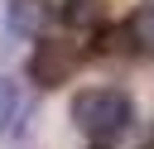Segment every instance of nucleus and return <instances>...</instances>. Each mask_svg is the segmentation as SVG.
Instances as JSON below:
<instances>
[{
  "label": "nucleus",
  "mask_w": 154,
  "mask_h": 149,
  "mask_svg": "<svg viewBox=\"0 0 154 149\" xmlns=\"http://www.w3.org/2000/svg\"><path fill=\"white\" fill-rule=\"evenodd\" d=\"M67 115H72V125H77L91 144H116V139L135 125V101H130V91H120V87H82V91L72 96Z\"/></svg>",
  "instance_id": "obj_1"
},
{
  "label": "nucleus",
  "mask_w": 154,
  "mask_h": 149,
  "mask_svg": "<svg viewBox=\"0 0 154 149\" xmlns=\"http://www.w3.org/2000/svg\"><path fill=\"white\" fill-rule=\"evenodd\" d=\"M77 67H82V48L72 38H38L34 53H29V62H24V72H29V82L38 91H53V87L72 82Z\"/></svg>",
  "instance_id": "obj_2"
},
{
  "label": "nucleus",
  "mask_w": 154,
  "mask_h": 149,
  "mask_svg": "<svg viewBox=\"0 0 154 149\" xmlns=\"http://www.w3.org/2000/svg\"><path fill=\"white\" fill-rule=\"evenodd\" d=\"M58 19H63L72 34H101L106 19H111V5H106V0H63V5H58Z\"/></svg>",
  "instance_id": "obj_3"
},
{
  "label": "nucleus",
  "mask_w": 154,
  "mask_h": 149,
  "mask_svg": "<svg viewBox=\"0 0 154 149\" xmlns=\"http://www.w3.org/2000/svg\"><path fill=\"white\" fill-rule=\"evenodd\" d=\"M58 10L48 5V0H10V10H5V19H10V29L14 34H24V38H38L43 29H48V19H53Z\"/></svg>",
  "instance_id": "obj_4"
},
{
  "label": "nucleus",
  "mask_w": 154,
  "mask_h": 149,
  "mask_svg": "<svg viewBox=\"0 0 154 149\" xmlns=\"http://www.w3.org/2000/svg\"><path fill=\"white\" fill-rule=\"evenodd\" d=\"M125 43L135 53H154V0H140L125 14Z\"/></svg>",
  "instance_id": "obj_5"
},
{
  "label": "nucleus",
  "mask_w": 154,
  "mask_h": 149,
  "mask_svg": "<svg viewBox=\"0 0 154 149\" xmlns=\"http://www.w3.org/2000/svg\"><path fill=\"white\" fill-rule=\"evenodd\" d=\"M14 106H19V96H14V82H10L5 72H0V125H5L10 115H14Z\"/></svg>",
  "instance_id": "obj_6"
},
{
  "label": "nucleus",
  "mask_w": 154,
  "mask_h": 149,
  "mask_svg": "<svg viewBox=\"0 0 154 149\" xmlns=\"http://www.w3.org/2000/svg\"><path fill=\"white\" fill-rule=\"evenodd\" d=\"M149 149H154V130H149Z\"/></svg>",
  "instance_id": "obj_7"
},
{
  "label": "nucleus",
  "mask_w": 154,
  "mask_h": 149,
  "mask_svg": "<svg viewBox=\"0 0 154 149\" xmlns=\"http://www.w3.org/2000/svg\"><path fill=\"white\" fill-rule=\"evenodd\" d=\"M91 149H111V144H91Z\"/></svg>",
  "instance_id": "obj_8"
}]
</instances>
